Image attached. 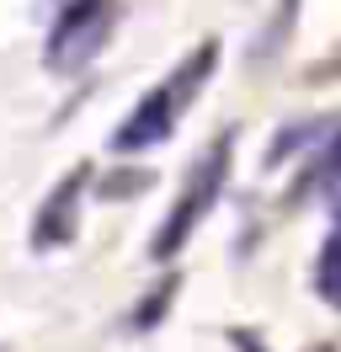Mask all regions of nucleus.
<instances>
[{
    "instance_id": "1",
    "label": "nucleus",
    "mask_w": 341,
    "mask_h": 352,
    "mask_svg": "<svg viewBox=\"0 0 341 352\" xmlns=\"http://www.w3.org/2000/svg\"><path fill=\"white\" fill-rule=\"evenodd\" d=\"M219 59H224V43L219 38H203V43H192L182 59H176V69L170 75H160L155 86L133 102V112H128L123 123L112 129V155H144V150H160L170 133H176V123L187 118V107L203 96V86L213 80V69H219Z\"/></svg>"
},
{
    "instance_id": "2",
    "label": "nucleus",
    "mask_w": 341,
    "mask_h": 352,
    "mask_svg": "<svg viewBox=\"0 0 341 352\" xmlns=\"http://www.w3.org/2000/svg\"><path fill=\"white\" fill-rule=\"evenodd\" d=\"M234 139H240L234 129L213 133L208 144H203V155L187 166V176H182V187H176V198H170V208H166V219L155 224V235H149V262H170V256H182L187 241L203 230V219L213 214V203L224 198V187H230Z\"/></svg>"
},
{
    "instance_id": "3",
    "label": "nucleus",
    "mask_w": 341,
    "mask_h": 352,
    "mask_svg": "<svg viewBox=\"0 0 341 352\" xmlns=\"http://www.w3.org/2000/svg\"><path fill=\"white\" fill-rule=\"evenodd\" d=\"M118 27V0H64L59 22L43 43V69L54 75H80L96 54L107 48Z\"/></svg>"
},
{
    "instance_id": "4",
    "label": "nucleus",
    "mask_w": 341,
    "mask_h": 352,
    "mask_svg": "<svg viewBox=\"0 0 341 352\" xmlns=\"http://www.w3.org/2000/svg\"><path fill=\"white\" fill-rule=\"evenodd\" d=\"M91 182H96V166H91V160H80V166H69V171H64L59 182L48 187V198L38 203V214H32V230H27V245H32L38 256H48V251H64V245H75Z\"/></svg>"
},
{
    "instance_id": "5",
    "label": "nucleus",
    "mask_w": 341,
    "mask_h": 352,
    "mask_svg": "<svg viewBox=\"0 0 341 352\" xmlns=\"http://www.w3.org/2000/svg\"><path fill=\"white\" fill-rule=\"evenodd\" d=\"M341 176V112L331 118V129L320 133V144H315V155L304 160V176H298V198L304 192H331V182Z\"/></svg>"
},
{
    "instance_id": "6",
    "label": "nucleus",
    "mask_w": 341,
    "mask_h": 352,
    "mask_svg": "<svg viewBox=\"0 0 341 352\" xmlns=\"http://www.w3.org/2000/svg\"><path fill=\"white\" fill-rule=\"evenodd\" d=\"M315 294L325 299L331 309H341V230H331L325 241H320V251H315Z\"/></svg>"
},
{
    "instance_id": "7",
    "label": "nucleus",
    "mask_w": 341,
    "mask_h": 352,
    "mask_svg": "<svg viewBox=\"0 0 341 352\" xmlns=\"http://www.w3.org/2000/svg\"><path fill=\"white\" fill-rule=\"evenodd\" d=\"M298 6H304V0H283V6H277L272 22L261 27V38H256L251 59H272V54H283V43H288V32H294V22H298Z\"/></svg>"
},
{
    "instance_id": "8",
    "label": "nucleus",
    "mask_w": 341,
    "mask_h": 352,
    "mask_svg": "<svg viewBox=\"0 0 341 352\" xmlns=\"http://www.w3.org/2000/svg\"><path fill=\"white\" fill-rule=\"evenodd\" d=\"M176 288H182V278H176V272H170L166 283H155V288L144 294V305L133 309V320H128V326H133V331H155V326H160V315L170 309V299H176Z\"/></svg>"
},
{
    "instance_id": "9",
    "label": "nucleus",
    "mask_w": 341,
    "mask_h": 352,
    "mask_svg": "<svg viewBox=\"0 0 341 352\" xmlns=\"http://www.w3.org/2000/svg\"><path fill=\"white\" fill-rule=\"evenodd\" d=\"M149 187V171H133V176H118V182H102L107 198H123V192H144Z\"/></svg>"
},
{
    "instance_id": "10",
    "label": "nucleus",
    "mask_w": 341,
    "mask_h": 352,
    "mask_svg": "<svg viewBox=\"0 0 341 352\" xmlns=\"http://www.w3.org/2000/svg\"><path fill=\"white\" fill-rule=\"evenodd\" d=\"M325 198H331V214H336V230H341V176L331 182V192H325Z\"/></svg>"
},
{
    "instance_id": "11",
    "label": "nucleus",
    "mask_w": 341,
    "mask_h": 352,
    "mask_svg": "<svg viewBox=\"0 0 341 352\" xmlns=\"http://www.w3.org/2000/svg\"><path fill=\"white\" fill-rule=\"evenodd\" d=\"M309 352H336V347H331V342H325V347H309Z\"/></svg>"
}]
</instances>
